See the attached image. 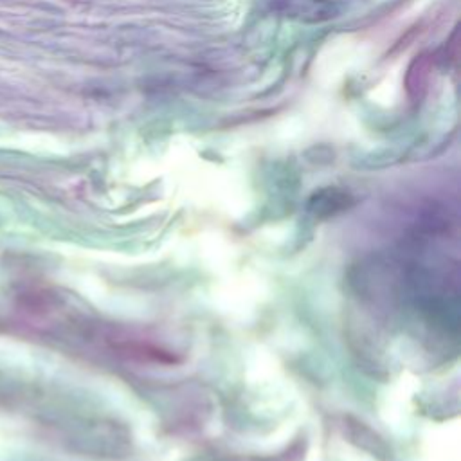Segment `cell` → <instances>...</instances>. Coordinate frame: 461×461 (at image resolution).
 <instances>
[{"instance_id": "cell-1", "label": "cell", "mask_w": 461, "mask_h": 461, "mask_svg": "<svg viewBox=\"0 0 461 461\" xmlns=\"http://www.w3.org/2000/svg\"><path fill=\"white\" fill-rule=\"evenodd\" d=\"M430 74H432V56L429 52H421L418 54L407 72H405V90L409 94L411 99L420 101L430 85Z\"/></svg>"}]
</instances>
